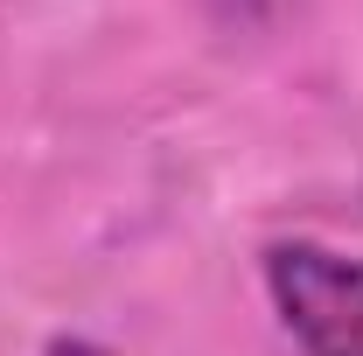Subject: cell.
<instances>
[{
  "mask_svg": "<svg viewBox=\"0 0 363 356\" xmlns=\"http://www.w3.org/2000/svg\"><path fill=\"white\" fill-rule=\"evenodd\" d=\"M266 294L301 356H363V259L279 238L266 245Z\"/></svg>",
  "mask_w": 363,
  "mask_h": 356,
  "instance_id": "1",
  "label": "cell"
}]
</instances>
